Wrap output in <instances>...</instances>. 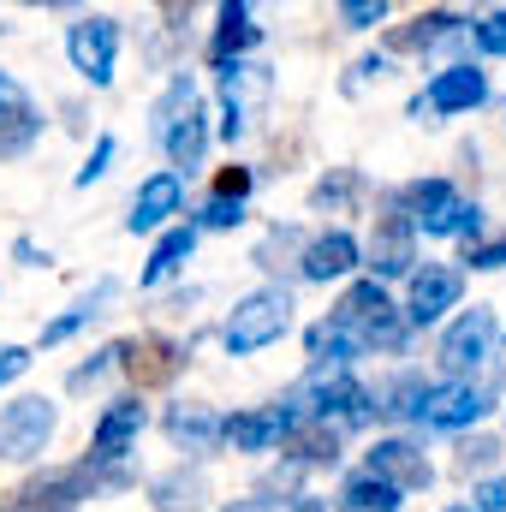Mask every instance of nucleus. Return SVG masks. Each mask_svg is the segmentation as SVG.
Wrapping results in <instances>:
<instances>
[{"label": "nucleus", "instance_id": "f257e3e1", "mask_svg": "<svg viewBox=\"0 0 506 512\" xmlns=\"http://www.w3.org/2000/svg\"><path fill=\"white\" fill-rule=\"evenodd\" d=\"M155 137H161V149H167V173H197L203 167V155H209V102H203V90H197V78L191 72H173L167 78V90H161V102H155Z\"/></svg>", "mask_w": 506, "mask_h": 512}, {"label": "nucleus", "instance_id": "f03ea898", "mask_svg": "<svg viewBox=\"0 0 506 512\" xmlns=\"http://www.w3.org/2000/svg\"><path fill=\"white\" fill-rule=\"evenodd\" d=\"M328 322H334V328H346V334H352V346H358L364 358H370V352H399V346H405V334H411V328H405V316H399V304L387 298V286L370 280V274H364V280H352V286L340 292V304L328 310Z\"/></svg>", "mask_w": 506, "mask_h": 512}, {"label": "nucleus", "instance_id": "7ed1b4c3", "mask_svg": "<svg viewBox=\"0 0 506 512\" xmlns=\"http://www.w3.org/2000/svg\"><path fill=\"white\" fill-rule=\"evenodd\" d=\"M393 209H399L417 233H429V239H471V245L483 239V209L465 203L453 179H411V185L393 197Z\"/></svg>", "mask_w": 506, "mask_h": 512}, {"label": "nucleus", "instance_id": "20e7f679", "mask_svg": "<svg viewBox=\"0 0 506 512\" xmlns=\"http://www.w3.org/2000/svg\"><path fill=\"white\" fill-rule=\"evenodd\" d=\"M292 393H298V405H304V423H316V429H328V423L364 429V423L376 417V393L358 382L352 370H310Z\"/></svg>", "mask_w": 506, "mask_h": 512}, {"label": "nucleus", "instance_id": "39448f33", "mask_svg": "<svg viewBox=\"0 0 506 512\" xmlns=\"http://www.w3.org/2000/svg\"><path fill=\"white\" fill-rule=\"evenodd\" d=\"M286 328H292V292H286V286H256V292H245V298L233 304V316H227V328H221V346H227L233 358H251L262 346H274Z\"/></svg>", "mask_w": 506, "mask_h": 512}, {"label": "nucleus", "instance_id": "423d86ee", "mask_svg": "<svg viewBox=\"0 0 506 512\" xmlns=\"http://www.w3.org/2000/svg\"><path fill=\"white\" fill-rule=\"evenodd\" d=\"M483 102H489V72L471 66V60H453V66L429 72L423 96L411 102V120H417V126H435V120H447V114H471V108H483Z\"/></svg>", "mask_w": 506, "mask_h": 512}, {"label": "nucleus", "instance_id": "0eeeda50", "mask_svg": "<svg viewBox=\"0 0 506 512\" xmlns=\"http://www.w3.org/2000/svg\"><path fill=\"white\" fill-rule=\"evenodd\" d=\"M54 429H60V411L42 393H24V399L0 405V459L6 465H36L48 453Z\"/></svg>", "mask_w": 506, "mask_h": 512}, {"label": "nucleus", "instance_id": "6e6552de", "mask_svg": "<svg viewBox=\"0 0 506 512\" xmlns=\"http://www.w3.org/2000/svg\"><path fill=\"white\" fill-rule=\"evenodd\" d=\"M495 340H501V322H495L489 304L459 310V316L447 322V334H441V370H447V382H471V376L489 364Z\"/></svg>", "mask_w": 506, "mask_h": 512}, {"label": "nucleus", "instance_id": "1a4fd4ad", "mask_svg": "<svg viewBox=\"0 0 506 512\" xmlns=\"http://www.w3.org/2000/svg\"><path fill=\"white\" fill-rule=\"evenodd\" d=\"M66 60L90 90L114 84V60H120V18L108 12H84L78 24H66Z\"/></svg>", "mask_w": 506, "mask_h": 512}, {"label": "nucleus", "instance_id": "9d476101", "mask_svg": "<svg viewBox=\"0 0 506 512\" xmlns=\"http://www.w3.org/2000/svg\"><path fill=\"white\" fill-rule=\"evenodd\" d=\"M459 298H465V268H453V262H423V268H411V292H405V328H435L447 310H459Z\"/></svg>", "mask_w": 506, "mask_h": 512}, {"label": "nucleus", "instance_id": "9b49d317", "mask_svg": "<svg viewBox=\"0 0 506 512\" xmlns=\"http://www.w3.org/2000/svg\"><path fill=\"white\" fill-rule=\"evenodd\" d=\"M489 411H495V393L477 382H435L429 399H423V423L447 429V435H471Z\"/></svg>", "mask_w": 506, "mask_h": 512}, {"label": "nucleus", "instance_id": "f8f14e48", "mask_svg": "<svg viewBox=\"0 0 506 512\" xmlns=\"http://www.w3.org/2000/svg\"><path fill=\"white\" fill-rule=\"evenodd\" d=\"M364 268H370V280H411V268H417V227L399 215V209H387L376 215V233H370V245H364Z\"/></svg>", "mask_w": 506, "mask_h": 512}, {"label": "nucleus", "instance_id": "ddd939ff", "mask_svg": "<svg viewBox=\"0 0 506 512\" xmlns=\"http://www.w3.org/2000/svg\"><path fill=\"white\" fill-rule=\"evenodd\" d=\"M268 90H274L268 66H256V60L221 66V137H227V143H239V137L251 131V108L268 102Z\"/></svg>", "mask_w": 506, "mask_h": 512}, {"label": "nucleus", "instance_id": "4468645a", "mask_svg": "<svg viewBox=\"0 0 506 512\" xmlns=\"http://www.w3.org/2000/svg\"><path fill=\"white\" fill-rule=\"evenodd\" d=\"M364 471H376L381 483H393L399 495H417V489L435 483V465H429V453H423L417 435H381L376 447H370V465Z\"/></svg>", "mask_w": 506, "mask_h": 512}, {"label": "nucleus", "instance_id": "2eb2a0df", "mask_svg": "<svg viewBox=\"0 0 506 512\" xmlns=\"http://www.w3.org/2000/svg\"><path fill=\"white\" fill-rule=\"evenodd\" d=\"M143 423H149V411H143V399H137V393L114 399V405L96 417V429H90V453H84V465H120L131 447H137Z\"/></svg>", "mask_w": 506, "mask_h": 512}, {"label": "nucleus", "instance_id": "dca6fc26", "mask_svg": "<svg viewBox=\"0 0 506 512\" xmlns=\"http://www.w3.org/2000/svg\"><path fill=\"white\" fill-rule=\"evenodd\" d=\"M36 137H42V108L30 102V90L12 72H0V161L30 155Z\"/></svg>", "mask_w": 506, "mask_h": 512}, {"label": "nucleus", "instance_id": "f3484780", "mask_svg": "<svg viewBox=\"0 0 506 512\" xmlns=\"http://www.w3.org/2000/svg\"><path fill=\"white\" fill-rule=\"evenodd\" d=\"M185 209V179L179 173H149L131 197V215H126V233H167V221Z\"/></svg>", "mask_w": 506, "mask_h": 512}, {"label": "nucleus", "instance_id": "a211bd4d", "mask_svg": "<svg viewBox=\"0 0 506 512\" xmlns=\"http://www.w3.org/2000/svg\"><path fill=\"white\" fill-rule=\"evenodd\" d=\"M352 268H364V245L346 233V227H328V233H316L304 256H298V274L304 280H316V286H328V280H346Z\"/></svg>", "mask_w": 506, "mask_h": 512}, {"label": "nucleus", "instance_id": "6ab92c4d", "mask_svg": "<svg viewBox=\"0 0 506 512\" xmlns=\"http://www.w3.org/2000/svg\"><path fill=\"white\" fill-rule=\"evenodd\" d=\"M465 42H471V18H459V12H447V6H435V12H423L417 24L393 30V48H411V54H453V48H465Z\"/></svg>", "mask_w": 506, "mask_h": 512}, {"label": "nucleus", "instance_id": "aec40b11", "mask_svg": "<svg viewBox=\"0 0 506 512\" xmlns=\"http://www.w3.org/2000/svg\"><path fill=\"white\" fill-rule=\"evenodd\" d=\"M256 42H262V24H256V12L245 0H227L221 12H215V36H209V66L221 72V66H239L245 54H251Z\"/></svg>", "mask_w": 506, "mask_h": 512}, {"label": "nucleus", "instance_id": "412c9836", "mask_svg": "<svg viewBox=\"0 0 506 512\" xmlns=\"http://www.w3.org/2000/svg\"><path fill=\"white\" fill-rule=\"evenodd\" d=\"M221 441H227L233 453H274V447H286V429H280L274 405H256V411L221 417Z\"/></svg>", "mask_w": 506, "mask_h": 512}, {"label": "nucleus", "instance_id": "4be33fe9", "mask_svg": "<svg viewBox=\"0 0 506 512\" xmlns=\"http://www.w3.org/2000/svg\"><path fill=\"white\" fill-rule=\"evenodd\" d=\"M149 501H155V512H203L209 507V471L203 465H173L149 483Z\"/></svg>", "mask_w": 506, "mask_h": 512}, {"label": "nucleus", "instance_id": "5701e85b", "mask_svg": "<svg viewBox=\"0 0 506 512\" xmlns=\"http://www.w3.org/2000/svg\"><path fill=\"white\" fill-rule=\"evenodd\" d=\"M161 429H167V441L185 447V453H215V447H221V417H215L209 405H173V411L161 417Z\"/></svg>", "mask_w": 506, "mask_h": 512}, {"label": "nucleus", "instance_id": "b1692460", "mask_svg": "<svg viewBox=\"0 0 506 512\" xmlns=\"http://www.w3.org/2000/svg\"><path fill=\"white\" fill-rule=\"evenodd\" d=\"M114 292H120V280H114V274H102V280H96V286H90V292H84V298L66 310V316H54V322L42 328V346H66L78 328H90V322H96V316L114 304Z\"/></svg>", "mask_w": 506, "mask_h": 512}, {"label": "nucleus", "instance_id": "393cba45", "mask_svg": "<svg viewBox=\"0 0 506 512\" xmlns=\"http://www.w3.org/2000/svg\"><path fill=\"white\" fill-rule=\"evenodd\" d=\"M429 376H417V370H405V376H393V382L376 393V417L387 423H423V399H429Z\"/></svg>", "mask_w": 506, "mask_h": 512}, {"label": "nucleus", "instance_id": "a878e982", "mask_svg": "<svg viewBox=\"0 0 506 512\" xmlns=\"http://www.w3.org/2000/svg\"><path fill=\"white\" fill-rule=\"evenodd\" d=\"M191 251H197V227H167L161 239H155V251H149V262H143V286H161V280H173L185 262H191Z\"/></svg>", "mask_w": 506, "mask_h": 512}, {"label": "nucleus", "instance_id": "bb28decb", "mask_svg": "<svg viewBox=\"0 0 506 512\" xmlns=\"http://www.w3.org/2000/svg\"><path fill=\"white\" fill-rule=\"evenodd\" d=\"M399 507H405V495L393 483H381L376 471H352L340 483V507L334 512H399Z\"/></svg>", "mask_w": 506, "mask_h": 512}, {"label": "nucleus", "instance_id": "cd10ccee", "mask_svg": "<svg viewBox=\"0 0 506 512\" xmlns=\"http://www.w3.org/2000/svg\"><path fill=\"white\" fill-rule=\"evenodd\" d=\"M304 352H310V370H352V364L364 358V352L352 346V334H346V328H334L328 316L304 334Z\"/></svg>", "mask_w": 506, "mask_h": 512}, {"label": "nucleus", "instance_id": "c85d7f7f", "mask_svg": "<svg viewBox=\"0 0 506 512\" xmlns=\"http://www.w3.org/2000/svg\"><path fill=\"white\" fill-rule=\"evenodd\" d=\"M364 197V173L358 167H328L310 191V209H328V215H346L352 203Z\"/></svg>", "mask_w": 506, "mask_h": 512}, {"label": "nucleus", "instance_id": "c756f323", "mask_svg": "<svg viewBox=\"0 0 506 512\" xmlns=\"http://www.w3.org/2000/svg\"><path fill=\"white\" fill-rule=\"evenodd\" d=\"M304 227H268L262 233V245L251 251L256 268H268V274H280V268H298V256H304Z\"/></svg>", "mask_w": 506, "mask_h": 512}, {"label": "nucleus", "instance_id": "7c9ffc66", "mask_svg": "<svg viewBox=\"0 0 506 512\" xmlns=\"http://www.w3.org/2000/svg\"><path fill=\"white\" fill-rule=\"evenodd\" d=\"M286 447H292V465H310V471H322V465L334 471V465H340V435H334V429H316V423H310V429H298Z\"/></svg>", "mask_w": 506, "mask_h": 512}, {"label": "nucleus", "instance_id": "2f4dec72", "mask_svg": "<svg viewBox=\"0 0 506 512\" xmlns=\"http://www.w3.org/2000/svg\"><path fill=\"white\" fill-rule=\"evenodd\" d=\"M245 209H251L245 197H227V191H209L191 227H197V233H233V227H245Z\"/></svg>", "mask_w": 506, "mask_h": 512}, {"label": "nucleus", "instance_id": "473e14b6", "mask_svg": "<svg viewBox=\"0 0 506 512\" xmlns=\"http://www.w3.org/2000/svg\"><path fill=\"white\" fill-rule=\"evenodd\" d=\"M126 364V340H114V346H102V352H90V364H78L72 376H66V387L72 393H84V387H96L108 370H120Z\"/></svg>", "mask_w": 506, "mask_h": 512}, {"label": "nucleus", "instance_id": "72a5a7b5", "mask_svg": "<svg viewBox=\"0 0 506 512\" xmlns=\"http://www.w3.org/2000/svg\"><path fill=\"white\" fill-rule=\"evenodd\" d=\"M495 465H501V441H495V435H465V441H459V471H465V477H471V471L483 477V471H495Z\"/></svg>", "mask_w": 506, "mask_h": 512}, {"label": "nucleus", "instance_id": "f704fd0d", "mask_svg": "<svg viewBox=\"0 0 506 512\" xmlns=\"http://www.w3.org/2000/svg\"><path fill=\"white\" fill-rule=\"evenodd\" d=\"M114 155H120V143H114V131H102V137H96V149L84 155V167H78V179H72V185H78V191H90V185L114 167Z\"/></svg>", "mask_w": 506, "mask_h": 512}, {"label": "nucleus", "instance_id": "c9c22d12", "mask_svg": "<svg viewBox=\"0 0 506 512\" xmlns=\"http://www.w3.org/2000/svg\"><path fill=\"white\" fill-rule=\"evenodd\" d=\"M471 42H477L483 54L506 60V12H483V18H471Z\"/></svg>", "mask_w": 506, "mask_h": 512}, {"label": "nucleus", "instance_id": "e433bc0d", "mask_svg": "<svg viewBox=\"0 0 506 512\" xmlns=\"http://www.w3.org/2000/svg\"><path fill=\"white\" fill-rule=\"evenodd\" d=\"M340 24L346 30H376V24H387V0H340Z\"/></svg>", "mask_w": 506, "mask_h": 512}, {"label": "nucleus", "instance_id": "4c0bfd02", "mask_svg": "<svg viewBox=\"0 0 506 512\" xmlns=\"http://www.w3.org/2000/svg\"><path fill=\"white\" fill-rule=\"evenodd\" d=\"M387 78V54H364L358 66H352V78H346V90H364V84H381Z\"/></svg>", "mask_w": 506, "mask_h": 512}, {"label": "nucleus", "instance_id": "58836bf2", "mask_svg": "<svg viewBox=\"0 0 506 512\" xmlns=\"http://www.w3.org/2000/svg\"><path fill=\"white\" fill-rule=\"evenodd\" d=\"M471 512H506V471L477 483V507H471Z\"/></svg>", "mask_w": 506, "mask_h": 512}, {"label": "nucleus", "instance_id": "ea45409f", "mask_svg": "<svg viewBox=\"0 0 506 512\" xmlns=\"http://www.w3.org/2000/svg\"><path fill=\"white\" fill-rule=\"evenodd\" d=\"M215 191H227V197H245V203H251V191H256V173H251V167H227V173L215 179Z\"/></svg>", "mask_w": 506, "mask_h": 512}, {"label": "nucleus", "instance_id": "a19ab883", "mask_svg": "<svg viewBox=\"0 0 506 512\" xmlns=\"http://www.w3.org/2000/svg\"><path fill=\"white\" fill-rule=\"evenodd\" d=\"M24 370H30V346H0V387L18 382Z\"/></svg>", "mask_w": 506, "mask_h": 512}, {"label": "nucleus", "instance_id": "79ce46f5", "mask_svg": "<svg viewBox=\"0 0 506 512\" xmlns=\"http://www.w3.org/2000/svg\"><path fill=\"white\" fill-rule=\"evenodd\" d=\"M471 268H506V239H489V245H471V256H465Z\"/></svg>", "mask_w": 506, "mask_h": 512}, {"label": "nucleus", "instance_id": "37998d69", "mask_svg": "<svg viewBox=\"0 0 506 512\" xmlns=\"http://www.w3.org/2000/svg\"><path fill=\"white\" fill-rule=\"evenodd\" d=\"M227 512H292V501H274V495H251V501H233Z\"/></svg>", "mask_w": 506, "mask_h": 512}, {"label": "nucleus", "instance_id": "c03bdc74", "mask_svg": "<svg viewBox=\"0 0 506 512\" xmlns=\"http://www.w3.org/2000/svg\"><path fill=\"white\" fill-rule=\"evenodd\" d=\"M12 256H18L24 268H42V262H48V251H42L36 239H12Z\"/></svg>", "mask_w": 506, "mask_h": 512}, {"label": "nucleus", "instance_id": "a18cd8bd", "mask_svg": "<svg viewBox=\"0 0 506 512\" xmlns=\"http://www.w3.org/2000/svg\"><path fill=\"white\" fill-rule=\"evenodd\" d=\"M292 512H334L328 501H316V495H292Z\"/></svg>", "mask_w": 506, "mask_h": 512}, {"label": "nucleus", "instance_id": "49530a36", "mask_svg": "<svg viewBox=\"0 0 506 512\" xmlns=\"http://www.w3.org/2000/svg\"><path fill=\"white\" fill-rule=\"evenodd\" d=\"M447 512H471V507H447Z\"/></svg>", "mask_w": 506, "mask_h": 512}, {"label": "nucleus", "instance_id": "de8ad7c7", "mask_svg": "<svg viewBox=\"0 0 506 512\" xmlns=\"http://www.w3.org/2000/svg\"><path fill=\"white\" fill-rule=\"evenodd\" d=\"M0 36H6V24H0Z\"/></svg>", "mask_w": 506, "mask_h": 512}]
</instances>
